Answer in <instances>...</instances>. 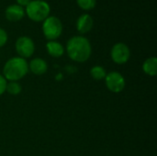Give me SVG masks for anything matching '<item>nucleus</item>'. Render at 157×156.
<instances>
[{
	"label": "nucleus",
	"mask_w": 157,
	"mask_h": 156,
	"mask_svg": "<svg viewBox=\"0 0 157 156\" xmlns=\"http://www.w3.org/2000/svg\"><path fill=\"white\" fill-rule=\"evenodd\" d=\"M93 18L89 14L81 15L76 21V29L81 34H86L89 32L93 28Z\"/></svg>",
	"instance_id": "9d476101"
},
{
	"label": "nucleus",
	"mask_w": 157,
	"mask_h": 156,
	"mask_svg": "<svg viewBox=\"0 0 157 156\" xmlns=\"http://www.w3.org/2000/svg\"><path fill=\"white\" fill-rule=\"evenodd\" d=\"M110 57L117 64L126 63L131 57L130 48L122 42H118L113 45L110 51Z\"/></svg>",
	"instance_id": "0eeeda50"
},
{
	"label": "nucleus",
	"mask_w": 157,
	"mask_h": 156,
	"mask_svg": "<svg viewBox=\"0 0 157 156\" xmlns=\"http://www.w3.org/2000/svg\"><path fill=\"white\" fill-rule=\"evenodd\" d=\"M5 15L7 20L16 22L23 18V17L25 16V10L22 6L18 5H10L6 7Z\"/></svg>",
	"instance_id": "6e6552de"
},
{
	"label": "nucleus",
	"mask_w": 157,
	"mask_h": 156,
	"mask_svg": "<svg viewBox=\"0 0 157 156\" xmlns=\"http://www.w3.org/2000/svg\"><path fill=\"white\" fill-rule=\"evenodd\" d=\"M76 3L83 10H91L96 6L97 0H76Z\"/></svg>",
	"instance_id": "2eb2a0df"
},
{
	"label": "nucleus",
	"mask_w": 157,
	"mask_h": 156,
	"mask_svg": "<svg viewBox=\"0 0 157 156\" xmlns=\"http://www.w3.org/2000/svg\"><path fill=\"white\" fill-rule=\"evenodd\" d=\"M28 17L35 22H43L50 15L51 7L43 0H31L25 10Z\"/></svg>",
	"instance_id": "7ed1b4c3"
},
{
	"label": "nucleus",
	"mask_w": 157,
	"mask_h": 156,
	"mask_svg": "<svg viewBox=\"0 0 157 156\" xmlns=\"http://www.w3.org/2000/svg\"><path fill=\"white\" fill-rule=\"evenodd\" d=\"M105 84L107 88L112 93L121 92L126 86L125 78L123 77V75L116 71L107 74L105 77Z\"/></svg>",
	"instance_id": "423d86ee"
},
{
	"label": "nucleus",
	"mask_w": 157,
	"mask_h": 156,
	"mask_svg": "<svg viewBox=\"0 0 157 156\" xmlns=\"http://www.w3.org/2000/svg\"><path fill=\"white\" fill-rule=\"evenodd\" d=\"M68 57L76 63L86 62L92 53L90 41L84 36H74L66 44Z\"/></svg>",
	"instance_id": "f257e3e1"
},
{
	"label": "nucleus",
	"mask_w": 157,
	"mask_h": 156,
	"mask_svg": "<svg viewBox=\"0 0 157 156\" xmlns=\"http://www.w3.org/2000/svg\"><path fill=\"white\" fill-rule=\"evenodd\" d=\"M42 32L48 40H55L63 32L62 21L54 16H49L42 23Z\"/></svg>",
	"instance_id": "20e7f679"
},
{
	"label": "nucleus",
	"mask_w": 157,
	"mask_h": 156,
	"mask_svg": "<svg viewBox=\"0 0 157 156\" xmlns=\"http://www.w3.org/2000/svg\"><path fill=\"white\" fill-rule=\"evenodd\" d=\"M143 71L149 76H155L157 74V58L150 57L147 58L143 63Z\"/></svg>",
	"instance_id": "f8f14e48"
},
{
	"label": "nucleus",
	"mask_w": 157,
	"mask_h": 156,
	"mask_svg": "<svg viewBox=\"0 0 157 156\" xmlns=\"http://www.w3.org/2000/svg\"><path fill=\"white\" fill-rule=\"evenodd\" d=\"M16 51L18 54V57L23 59L29 58L33 55L35 51V44L32 39L27 36L19 37L15 43Z\"/></svg>",
	"instance_id": "39448f33"
},
{
	"label": "nucleus",
	"mask_w": 157,
	"mask_h": 156,
	"mask_svg": "<svg viewBox=\"0 0 157 156\" xmlns=\"http://www.w3.org/2000/svg\"><path fill=\"white\" fill-rule=\"evenodd\" d=\"M46 49L49 55L53 58H59L64 53L63 46L56 40H49L46 44Z\"/></svg>",
	"instance_id": "9b49d317"
},
{
	"label": "nucleus",
	"mask_w": 157,
	"mask_h": 156,
	"mask_svg": "<svg viewBox=\"0 0 157 156\" xmlns=\"http://www.w3.org/2000/svg\"><path fill=\"white\" fill-rule=\"evenodd\" d=\"M48 70V63L42 58H34L29 63V71L35 75H42Z\"/></svg>",
	"instance_id": "1a4fd4ad"
},
{
	"label": "nucleus",
	"mask_w": 157,
	"mask_h": 156,
	"mask_svg": "<svg viewBox=\"0 0 157 156\" xmlns=\"http://www.w3.org/2000/svg\"><path fill=\"white\" fill-rule=\"evenodd\" d=\"M16 1H17V5H18V6H22V7H23V6L26 7V6L29 4V2H30L31 0H16Z\"/></svg>",
	"instance_id": "a211bd4d"
},
{
	"label": "nucleus",
	"mask_w": 157,
	"mask_h": 156,
	"mask_svg": "<svg viewBox=\"0 0 157 156\" xmlns=\"http://www.w3.org/2000/svg\"><path fill=\"white\" fill-rule=\"evenodd\" d=\"M7 38H8V37H7L6 31L4 29L0 28V48L3 47V46L6 43Z\"/></svg>",
	"instance_id": "dca6fc26"
},
{
	"label": "nucleus",
	"mask_w": 157,
	"mask_h": 156,
	"mask_svg": "<svg viewBox=\"0 0 157 156\" xmlns=\"http://www.w3.org/2000/svg\"><path fill=\"white\" fill-rule=\"evenodd\" d=\"M6 83H7V81L6 80V78L2 74H0V96H2L6 92Z\"/></svg>",
	"instance_id": "f3484780"
},
{
	"label": "nucleus",
	"mask_w": 157,
	"mask_h": 156,
	"mask_svg": "<svg viewBox=\"0 0 157 156\" xmlns=\"http://www.w3.org/2000/svg\"><path fill=\"white\" fill-rule=\"evenodd\" d=\"M29 73V63L21 57H12L3 67V76L6 81L18 82Z\"/></svg>",
	"instance_id": "f03ea898"
},
{
	"label": "nucleus",
	"mask_w": 157,
	"mask_h": 156,
	"mask_svg": "<svg viewBox=\"0 0 157 156\" xmlns=\"http://www.w3.org/2000/svg\"><path fill=\"white\" fill-rule=\"evenodd\" d=\"M21 90H22V86L18 82L7 81L6 86V92H7L9 95H12V96L19 95Z\"/></svg>",
	"instance_id": "4468645a"
},
{
	"label": "nucleus",
	"mask_w": 157,
	"mask_h": 156,
	"mask_svg": "<svg viewBox=\"0 0 157 156\" xmlns=\"http://www.w3.org/2000/svg\"><path fill=\"white\" fill-rule=\"evenodd\" d=\"M90 75L93 79H95L97 81H100V80L105 79V77L107 75V72L104 69V67H102L100 65H95L90 70Z\"/></svg>",
	"instance_id": "ddd939ff"
}]
</instances>
